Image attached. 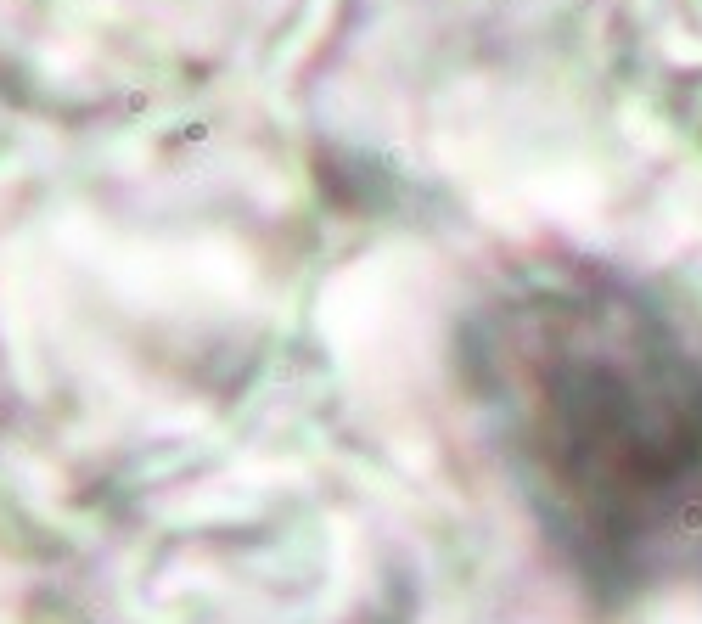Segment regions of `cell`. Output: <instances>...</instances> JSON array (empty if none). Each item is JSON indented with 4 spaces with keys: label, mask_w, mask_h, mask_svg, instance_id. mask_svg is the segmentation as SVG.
Listing matches in <instances>:
<instances>
[{
    "label": "cell",
    "mask_w": 702,
    "mask_h": 624,
    "mask_svg": "<svg viewBox=\"0 0 702 624\" xmlns=\"http://www.w3.org/2000/svg\"><path fill=\"white\" fill-rule=\"evenodd\" d=\"M489 439L596 591L702 579V349L613 276H540L467 326Z\"/></svg>",
    "instance_id": "1"
}]
</instances>
